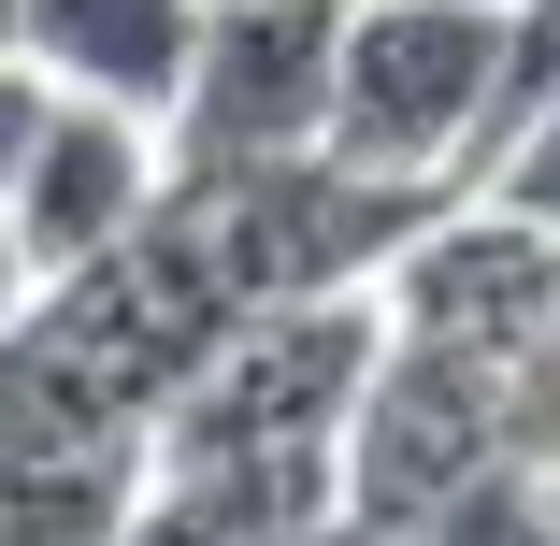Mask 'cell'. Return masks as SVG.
I'll return each mask as SVG.
<instances>
[{
    "label": "cell",
    "mask_w": 560,
    "mask_h": 546,
    "mask_svg": "<svg viewBox=\"0 0 560 546\" xmlns=\"http://www.w3.org/2000/svg\"><path fill=\"white\" fill-rule=\"evenodd\" d=\"M201 15L215 0H15V44L44 86H86V101H130V116L173 130L187 101V58H201Z\"/></svg>",
    "instance_id": "obj_7"
},
{
    "label": "cell",
    "mask_w": 560,
    "mask_h": 546,
    "mask_svg": "<svg viewBox=\"0 0 560 546\" xmlns=\"http://www.w3.org/2000/svg\"><path fill=\"white\" fill-rule=\"evenodd\" d=\"M159 201H173V130L159 116H130V101H86V86H58L44 101V144H30V173H15V259H30V288H72L86 259H116L130 231H159Z\"/></svg>",
    "instance_id": "obj_6"
},
{
    "label": "cell",
    "mask_w": 560,
    "mask_h": 546,
    "mask_svg": "<svg viewBox=\"0 0 560 546\" xmlns=\"http://www.w3.org/2000/svg\"><path fill=\"white\" fill-rule=\"evenodd\" d=\"M30 302H44V288H30V259H15V231H0V346L30 332Z\"/></svg>",
    "instance_id": "obj_12"
},
{
    "label": "cell",
    "mask_w": 560,
    "mask_h": 546,
    "mask_svg": "<svg viewBox=\"0 0 560 546\" xmlns=\"http://www.w3.org/2000/svg\"><path fill=\"white\" fill-rule=\"evenodd\" d=\"M346 15L360 0H215L187 101H173V173H245L330 144V86H346Z\"/></svg>",
    "instance_id": "obj_4"
},
{
    "label": "cell",
    "mask_w": 560,
    "mask_h": 546,
    "mask_svg": "<svg viewBox=\"0 0 560 546\" xmlns=\"http://www.w3.org/2000/svg\"><path fill=\"white\" fill-rule=\"evenodd\" d=\"M560 101V0H503V130ZM489 130V144H503Z\"/></svg>",
    "instance_id": "obj_9"
},
{
    "label": "cell",
    "mask_w": 560,
    "mask_h": 546,
    "mask_svg": "<svg viewBox=\"0 0 560 546\" xmlns=\"http://www.w3.org/2000/svg\"><path fill=\"white\" fill-rule=\"evenodd\" d=\"M489 201H517V216H546V231H560V101H546V116H517L503 144H489V173H475Z\"/></svg>",
    "instance_id": "obj_10"
},
{
    "label": "cell",
    "mask_w": 560,
    "mask_h": 546,
    "mask_svg": "<svg viewBox=\"0 0 560 546\" xmlns=\"http://www.w3.org/2000/svg\"><path fill=\"white\" fill-rule=\"evenodd\" d=\"M402 546H560V475H532V461H503V475H475L445 518H417Z\"/></svg>",
    "instance_id": "obj_8"
},
{
    "label": "cell",
    "mask_w": 560,
    "mask_h": 546,
    "mask_svg": "<svg viewBox=\"0 0 560 546\" xmlns=\"http://www.w3.org/2000/svg\"><path fill=\"white\" fill-rule=\"evenodd\" d=\"M388 360V288H316L259 302L215 332V360L159 403V446H346V417ZM144 446V461H159Z\"/></svg>",
    "instance_id": "obj_3"
},
{
    "label": "cell",
    "mask_w": 560,
    "mask_h": 546,
    "mask_svg": "<svg viewBox=\"0 0 560 546\" xmlns=\"http://www.w3.org/2000/svg\"><path fill=\"white\" fill-rule=\"evenodd\" d=\"M44 101H58V86H44L30 58H0V216H15V173H30V144H44Z\"/></svg>",
    "instance_id": "obj_11"
},
{
    "label": "cell",
    "mask_w": 560,
    "mask_h": 546,
    "mask_svg": "<svg viewBox=\"0 0 560 546\" xmlns=\"http://www.w3.org/2000/svg\"><path fill=\"white\" fill-rule=\"evenodd\" d=\"M0 58H30V44H15V0H0Z\"/></svg>",
    "instance_id": "obj_13"
},
{
    "label": "cell",
    "mask_w": 560,
    "mask_h": 546,
    "mask_svg": "<svg viewBox=\"0 0 560 546\" xmlns=\"http://www.w3.org/2000/svg\"><path fill=\"white\" fill-rule=\"evenodd\" d=\"M475 475H503V360L388 332V360H374V388L346 417V518H360V546H402Z\"/></svg>",
    "instance_id": "obj_5"
},
{
    "label": "cell",
    "mask_w": 560,
    "mask_h": 546,
    "mask_svg": "<svg viewBox=\"0 0 560 546\" xmlns=\"http://www.w3.org/2000/svg\"><path fill=\"white\" fill-rule=\"evenodd\" d=\"M460 187H417V173H360V159H245V173H173V231L215 259L245 316L259 302H316V288H388V259L431 231Z\"/></svg>",
    "instance_id": "obj_1"
},
{
    "label": "cell",
    "mask_w": 560,
    "mask_h": 546,
    "mask_svg": "<svg viewBox=\"0 0 560 546\" xmlns=\"http://www.w3.org/2000/svg\"><path fill=\"white\" fill-rule=\"evenodd\" d=\"M503 130V0H360L346 86H330V159L475 187Z\"/></svg>",
    "instance_id": "obj_2"
}]
</instances>
